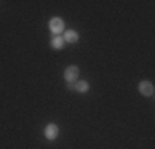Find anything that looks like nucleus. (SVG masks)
Returning <instances> with one entry per match:
<instances>
[{"label": "nucleus", "instance_id": "f257e3e1", "mask_svg": "<svg viewBox=\"0 0 155 149\" xmlns=\"http://www.w3.org/2000/svg\"><path fill=\"white\" fill-rule=\"evenodd\" d=\"M48 27H50V32L54 36H61V33L64 32V22L58 17H53L50 20V23H48Z\"/></svg>", "mask_w": 155, "mask_h": 149}, {"label": "nucleus", "instance_id": "f03ea898", "mask_svg": "<svg viewBox=\"0 0 155 149\" xmlns=\"http://www.w3.org/2000/svg\"><path fill=\"white\" fill-rule=\"evenodd\" d=\"M79 78V66L78 65H69L64 70V80L66 83H76Z\"/></svg>", "mask_w": 155, "mask_h": 149}, {"label": "nucleus", "instance_id": "7ed1b4c3", "mask_svg": "<svg viewBox=\"0 0 155 149\" xmlns=\"http://www.w3.org/2000/svg\"><path fill=\"white\" fill-rule=\"evenodd\" d=\"M139 93L142 96H145V98H150V96H153L155 88L150 81H140L139 83Z\"/></svg>", "mask_w": 155, "mask_h": 149}, {"label": "nucleus", "instance_id": "20e7f679", "mask_svg": "<svg viewBox=\"0 0 155 149\" xmlns=\"http://www.w3.org/2000/svg\"><path fill=\"white\" fill-rule=\"evenodd\" d=\"M58 134H60V128H58L54 123L46 124V128H45V137H46L48 141H54L58 137Z\"/></svg>", "mask_w": 155, "mask_h": 149}, {"label": "nucleus", "instance_id": "39448f33", "mask_svg": "<svg viewBox=\"0 0 155 149\" xmlns=\"http://www.w3.org/2000/svg\"><path fill=\"white\" fill-rule=\"evenodd\" d=\"M63 40H64V43H71L73 45V43H76L78 40H79V33L74 32V30H66Z\"/></svg>", "mask_w": 155, "mask_h": 149}, {"label": "nucleus", "instance_id": "423d86ee", "mask_svg": "<svg viewBox=\"0 0 155 149\" xmlns=\"http://www.w3.org/2000/svg\"><path fill=\"white\" fill-rule=\"evenodd\" d=\"M50 47L53 48V50H56V51L63 50V47H64V40H63V36H53L51 42H50Z\"/></svg>", "mask_w": 155, "mask_h": 149}, {"label": "nucleus", "instance_id": "0eeeda50", "mask_svg": "<svg viewBox=\"0 0 155 149\" xmlns=\"http://www.w3.org/2000/svg\"><path fill=\"white\" fill-rule=\"evenodd\" d=\"M74 89L78 93H87V91H89V83L84 81V80H79V81H76V83H74Z\"/></svg>", "mask_w": 155, "mask_h": 149}, {"label": "nucleus", "instance_id": "6e6552de", "mask_svg": "<svg viewBox=\"0 0 155 149\" xmlns=\"http://www.w3.org/2000/svg\"><path fill=\"white\" fill-rule=\"evenodd\" d=\"M66 86H68V89H74V83H66Z\"/></svg>", "mask_w": 155, "mask_h": 149}]
</instances>
